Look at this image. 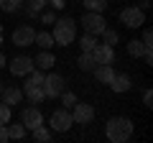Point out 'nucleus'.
I'll list each match as a JSON object with an SVG mask.
<instances>
[{"mask_svg":"<svg viewBox=\"0 0 153 143\" xmlns=\"http://www.w3.org/2000/svg\"><path fill=\"white\" fill-rule=\"evenodd\" d=\"M26 77H28V79H26V84H23V97H28L33 105H38L41 100H46L44 89H41V84H44V77H46V74H44V69H36V66H33Z\"/></svg>","mask_w":153,"mask_h":143,"instance_id":"nucleus-1","label":"nucleus"},{"mask_svg":"<svg viewBox=\"0 0 153 143\" xmlns=\"http://www.w3.org/2000/svg\"><path fill=\"white\" fill-rule=\"evenodd\" d=\"M54 44L56 46H69L74 44L76 39V21H71V18H59V21L54 23Z\"/></svg>","mask_w":153,"mask_h":143,"instance_id":"nucleus-2","label":"nucleus"},{"mask_svg":"<svg viewBox=\"0 0 153 143\" xmlns=\"http://www.w3.org/2000/svg\"><path fill=\"white\" fill-rule=\"evenodd\" d=\"M133 136V123L128 118H110L107 120V138L112 143H125Z\"/></svg>","mask_w":153,"mask_h":143,"instance_id":"nucleus-3","label":"nucleus"},{"mask_svg":"<svg viewBox=\"0 0 153 143\" xmlns=\"http://www.w3.org/2000/svg\"><path fill=\"white\" fill-rule=\"evenodd\" d=\"M82 28L87 33H92V36H100V33L107 28V21H105V16L102 13H92V10H87L82 16Z\"/></svg>","mask_w":153,"mask_h":143,"instance_id":"nucleus-4","label":"nucleus"},{"mask_svg":"<svg viewBox=\"0 0 153 143\" xmlns=\"http://www.w3.org/2000/svg\"><path fill=\"white\" fill-rule=\"evenodd\" d=\"M71 120L76 123V125H89V123L94 120V107L87 102H74L71 105Z\"/></svg>","mask_w":153,"mask_h":143,"instance_id":"nucleus-5","label":"nucleus"},{"mask_svg":"<svg viewBox=\"0 0 153 143\" xmlns=\"http://www.w3.org/2000/svg\"><path fill=\"white\" fill-rule=\"evenodd\" d=\"M71 125H74V120H71V112H69V107H64V110H56L54 115H51V120H49L51 133H66Z\"/></svg>","mask_w":153,"mask_h":143,"instance_id":"nucleus-6","label":"nucleus"},{"mask_svg":"<svg viewBox=\"0 0 153 143\" xmlns=\"http://www.w3.org/2000/svg\"><path fill=\"white\" fill-rule=\"evenodd\" d=\"M120 21L125 23L128 28H140L143 23H146V10H140L138 5L123 8V13H120Z\"/></svg>","mask_w":153,"mask_h":143,"instance_id":"nucleus-7","label":"nucleus"},{"mask_svg":"<svg viewBox=\"0 0 153 143\" xmlns=\"http://www.w3.org/2000/svg\"><path fill=\"white\" fill-rule=\"evenodd\" d=\"M64 77L61 74H49V77H44V84H41V89H44L46 97H59L61 92H64Z\"/></svg>","mask_w":153,"mask_h":143,"instance_id":"nucleus-8","label":"nucleus"},{"mask_svg":"<svg viewBox=\"0 0 153 143\" xmlns=\"http://www.w3.org/2000/svg\"><path fill=\"white\" fill-rule=\"evenodd\" d=\"M92 56H94V64H115V46L97 44L92 49Z\"/></svg>","mask_w":153,"mask_h":143,"instance_id":"nucleus-9","label":"nucleus"},{"mask_svg":"<svg viewBox=\"0 0 153 143\" xmlns=\"http://www.w3.org/2000/svg\"><path fill=\"white\" fill-rule=\"evenodd\" d=\"M8 66H10V74H13V77H26V74H28L36 64H33L31 56H16Z\"/></svg>","mask_w":153,"mask_h":143,"instance_id":"nucleus-10","label":"nucleus"},{"mask_svg":"<svg viewBox=\"0 0 153 143\" xmlns=\"http://www.w3.org/2000/svg\"><path fill=\"white\" fill-rule=\"evenodd\" d=\"M21 123H23L26 130H33V128H38L41 123H44V115H41L38 107H26V110L21 112Z\"/></svg>","mask_w":153,"mask_h":143,"instance_id":"nucleus-11","label":"nucleus"},{"mask_svg":"<svg viewBox=\"0 0 153 143\" xmlns=\"http://www.w3.org/2000/svg\"><path fill=\"white\" fill-rule=\"evenodd\" d=\"M33 39H36V31H33L31 26H18L16 31H13V44L16 46H31Z\"/></svg>","mask_w":153,"mask_h":143,"instance_id":"nucleus-12","label":"nucleus"},{"mask_svg":"<svg viewBox=\"0 0 153 143\" xmlns=\"http://www.w3.org/2000/svg\"><path fill=\"white\" fill-rule=\"evenodd\" d=\"M110 87H112V92L123 95V92H128V89L133 87V82H130V77H128V74H115V77L110 79Z\"/></svg>","mask_w":153,"mask_h":143,"instance_id":"nucleus-13","label":"nucleus"},{"mask_svg":"<svg viewBox=\"0 0 153 143\" xmlns=\"http://www.w3.org/2000/svg\"><path fill=\"white\" fill-rule=\"evenodd\" d=\"M92 72H94V77H97V82H102V84H110V79L115 77L112 64H97Z\"/></svg>","mask_w":153,"mask_h":143,"instance_id":"nucleus-14","label":"nucleus"},{"mask_svg":"<svg viewBox=\"0 0 153 143\" xmlns=\"http://www.w3.org/2000/svg\"><path fill=\"white\" fill-rule=\"evenodd\" d=\"M0 97H3L5 105H18L23 100V89H18L16 84H13V87H5L3 92H0Z\"/></svg>","mask_w":153,"mask_h":143,"instance_id":"nucleus-15","label":"nucleus"},{"mask_svg":"<svg viewBox=\"0 0 153 143\" xmlns=\"http://www.w3.org/2000/svg\"><path fill=\"white\" fill-rule=\"evenodd\" d=\"M33 64H36V69H51V66L56 64V59L49 54V49H44L41 54L36 56V59H33Z\"/></svg>","mask_w":153,"mask_h":143,"instance_id":"nucleus-16","label":"nucleus"},{"mask_svg":"<svg viewBox=\"0 0 153 143\" xmlns=\"http://www.w3.org/2000/svg\"><path fill=\"white\" fill-rule=\"evenodd\" d=\"M76 64H79V69L82 72H92L94 66V56H92V51H82V56H79V61H76Z\"/></svg>","mask_w":153,"mask_h":143,"instance_id":"nucleus-17","label":"nucleus"},{"mask_svg":"<svg viewBox=\"0 0 153 143\" xmlns=\"http://www.w3.org/2000/svg\"><path fill=\"white\" fill-rule=\"evenodd\" d=\"M31 133H33V141H41V143H49L51 141V128H46L44 123H41L38 128H33Z\"/></svg>","mask_w":153,"mask_h":143,"instance_id":"nucleus-18","label":"nucleus"},{"mask_svg":"<svg viewBox=\"0 0 153 143\" xmlns=\"http://www.w3.org/2000/svg\"><path fill=\"white\" fill-rule=\"evenodd\" d=\"M143 51H146V44H143V41H138V39L128 41V54H130L133 59H140V56H143Z\"/></svg>","mask_w":153,"mask_h":143,"instance_id":"nucleus-19","label":"nucleus"},{"mask_svg":"<svg viewBox=\"0 0 153 143\" xmlns=\"http://www.w3.org/2000/svg\"><path fill=\"white\" fill-rule=\"evenodd\" d=\"M33 44H38L41 49H51V46H54V36H51V33H46V31H41V33H36Z\"/></svg>","mask_w":153,"mask_h":143,"instance_id":"nucleus-20","label":"nucleus"},{"mask_svg":"<svg viewBox=\"0 0 153 143\" xmlns=\"http://www.w3.org/2000/svg\"><path fill=\"white\" fill-rule=\"evenodd\" d=\"M82 3L92 13H105V8H107V0H82Z\"/></svg>","mask_w":153,"mask_h":143,"instance_id":"nucleus-21","label":"nucleus"},{"mask_svg":"<svg viewBox=\"0 0 153 143\" xmlns=\"http://www.w3.org/2000/svg\"><path fill=\"white\" fill-rule=\"evenodd\" d=\"M23 136H26V128H23V123H16V125H8V138H10V141H21Z\"/></svg>","mask_w":153,"mask_h":143,"instance_id":"nucleus-22","label":"nucleus"},{"mask_svg":"<svg viewBox=\"0 0 153 143\" xmlns=\"http://www.w3.org/2000/svg\"><path fill=\"white\" fill-rule=\"evenodd\" d=\"M79 46H82V51H92L94 46H97V36H92V33H84L82 39H79Z\"/></svg>","mask_w":153,"mask_h":143,"instance_id":"nucleus-23","label":"nucleus"},{"mask_svg":"<svg viewBox=\"0 0 153 143\" xmlns=\"http://www.w3.org/2000/svg\"><path fill=\"white\" fill-rule=\"evenodd\" d=\"M23 0H0V10H5V13H16L18 8H21Z\"/></svg>","mask_w":153,"mask_h":143,"instance_id":"nucleus-24","label":"nucleus"},{"mask_svg":"<svg viewBox=\"0 0 153 143\" xmlns=\"http://www.w3.org/2000/svg\"><path fill=\"white\" fill-rule=\"evenodd\" d=\"M100 36H102V39H105V44H110V46H115L117 41H120V36H117V31H112V28H105V31L100 33Z\"/></svg>","mask_w":153,"mask_h":143,"instance_id":"nucleus-25","label":"nucleus"},{"mask_svg":"<svg viewBox=\"0 0 153 143\" xmlns=\"http://www.w3.org/2000/svg\"><path fill=\"white\" fill-rule=\"evenodd\" d=\"M49 3V0H28V13L31 16H36V13H41L44 10V5Z\"/></svg>","mask_w":153,"mask_h":143,"instance_id":"nucleus-26","label":"nucleus"},{"mask_svg":"<svg viewBox=\"0 0 153 143\" xmlns=\"http://www.w3.org/2000/svg\"><path fill=\"white\" fill-rule=\"evenodd\" d=\"M10 123V105L0 102V125H8Z\"/></svg>","mask_w":153,"mask_h":143,"instance_id":"nucleus-27","label":"nucleus"},{"mask_svg":"<svg viewBox=\"0 0 153 143\" xmlns=\"http://www.w3.org/2000/svg\"><path fill=\"white\" fill-rule=\"evenodd\" d=\"M59 97H61V105H64V107H71V105L76 102V95L74 92H66V89L59 95Z\"/></svg>","mask_w":153,"mask_h":143,"instance_id":"nucleus-28","label":"nucleus"},{"mask_svg":"<svg viewBox=\"0 0 153 143\" xmlns=\"http://www.w3.org/2000/svg\"><path fill=\"white\" fill-rule=\"evenodd\" d=\"M143 44H146V46H153V31H151V28H146V31H143Z\"/></svg>","mask_w":153,"mask_h":143,"instance_id":"nucleus-29","label":"nucleus"},{"mask_svg":"<svg viewBox=\"0 0 153 143\" xmlns=\"http://www.w3.org/2000/svg\"><path fill=\"white\" fill-rule=\"evenodd\" d=\"M143 105L146 107H153V92L151 89H146V95H143Z\"/></svg>","mask_w":153,"mask_h":143,"instance_id":"nucleus-30","label":"nucleus"},{"mask_svg":"<svg viewBox=\"0 0 153 143\" xmlns=\"http://www.w3.org/2000/svg\"><path fill=\"white\" fill-rule=\"evenodd\" d=\"M10 138H8V125H0V143H8Z\"/></svg>","mask_w":153,"mask_h":143,"instance_id":"nucleus-31","label":"nucleus"},{"mask_svg":"<svg viewBox=\"0 0 153 143\" xmlns=\"http://www.w3.org/2000/svg\"><path fill=\"white\" fill-rule=\"evenodd\" d=\"M41 21H44V23H54V21H56V16L49 10V13H44V16H41Z\"/></svg>","mask_w":153,"mask_h":143,"instance_id":"nucleus-32","label":"nucleus"},{"mask_svg":"<svg viewBox=\"0 0 153 143\" xmlns=\"http://www.w3.org/2000/svg\"><path fill=\"white\" fill-rule=\"evenodd\" d=\"M49 5L56 8V10H61V8H64V0H49Z\"/></svg>","mask_w":153,"mask_h":143,"instance_id":"nucleus-33","label":"nucleus"},{"mask_svg":"<svg viewBox=\"0 0 153 143\" xmlns=\"http://www.w3.org/2000/svg\"><path fill=\"white\" fill-rule=\"evenodd\" d=\"M138 8H140V10H148V8H151V0H140V3H138Z\"/></svg>","mask_w":153,"mask_h":143,"instance_id":"nucleus-34","label":"nucleus"},{"mask_svg":"<svg viewBox=\"0 0 153 143\" xmlns=\"http://www.w3.org/2000/svg\"><path fill=\"white\" fill-rule=\"evenodd\" d=\"M8 61H5V54H3V51H0V69H3V66H5Z\"/></svg>","mask_w":153,"mask_h":143,"instance_id":"nucleus-35","label":"nucleus"},{"mask_svg":"<svg viewBox=\"0 0 153 143\" xmlns=\"http://www.w3.org/2000/svg\"><path fill=\"white\" fill-rule=\"evenodd\" d=\"M0 46H3V26H0Z\"/></svg>","mask_w":153,"mask_h":143,"instance_id":"nucleus-36","label":"nucleus"},{"mask_svg":"<svg viewBox=\"0 0 153 143\" xmlns=\"http://www.w3.org/2000/svg\"><path fill=\"white\" fill-rule=\"evenodd\" d=\"M0 92H3V87H0Z\"/></svg>","mask_w":153,"mask_h":143,"instance_id":"nucleus-37","label":"nucleus"}]
</instances>
